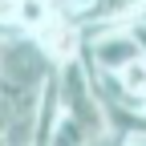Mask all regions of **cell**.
Instances as JSON below:
<instances>
[{
  "instance_id": "3957f363",
  "label": "cell",
  "mask_w": 146,
  "mask_h": 146,
  "mask_svg": "<svg viewBox=\"0 0 146 146\" xmlns=\"http://www.w3.org/2000/svg\"><path fill=\"white\" fill-rule=\"evenodd\" d=\"M61 114H65V106H61V94H57V69H53L45 89H41V102H36V126H33V142L36 146H49L53 126H57Z\"/></svg>"
},
{
  "instance_id": "8992f818",
  "label": "cell",
  "mask_w": 146,
  "mask_h": 146,
  "mask_svg": "<svg viewBox=\"0 0 146 146\" xmlns=\"http://www.w3.org/2000/svg\"><path fill=\"white\" fill-rule=\"evenodd\" d=\"M57 4H61V8H65L69 16H77V21H81V16H85L89 8L98 4V0H57Z\"/></svg>"
},
{
  "instance_id": "7a4b0ae2",
  "label": "cell",
  "mask_w": 146,
  "mask_h": 146,
  "mask_svg": "<svg viewBox=\"0 0 146 146\" xmlns=\"http://www.w3.org/2000/svg\"><path fill=\"white\" fill-rule=\"evenodd\" d=\"M36 41H41V49L49 53L53 65H61V61H73V57H81V53H85V25L61 8L41 33H36Z\"/></svg>"
},
{
  "instance_id": "6da1fadb",
  "label": "cell",
  "mask_w": 146,
  "mask_h": 146,
  "mask_svg": "<svg viewBox=\"0 0 146 146\" xmlns=\"http://www.w3.org/2000/svg\"><path fill=\"white\" fill-rule=\"evenodd\" d=\"M57 94H61L65 114L77 118L94 142H102L106 138V110H102V98H98V85H94V73H89L85 57L57 65Z\"/></svg>"
},
{
  "instance_id": "277c9868",
  "label": "cell",
  "mask_w": 146,
  "mask_h": 146,
  "mask_svg": "<svg viewBox=\"0 0 146 146\" xmlns=\"http://www.w3.org/2000/svg\"><path fill=\"white\" fill-rule=\"evenodd\" d=\"M61 12V4L57 0H12V16H16V29L21 33H29V36H36L53 16Z\"/></svg>"
},
{
  "instance_id": "5b68a950",
  "label": "cell",
  "mask_w": 146,
  "mask_h": 146,
  "mask_svg": "<svg viewBox=\"0 0 146 146\" xmlns=\"http://www.w3.org/2000/svg\"><path fill=\"white\" fill-rule=\"evenodd\" d=\"M114 81H118L134 102L146 106V53H142V57H134L126 69H118V73H114Z\"/></svg>"
}]
</instances>
